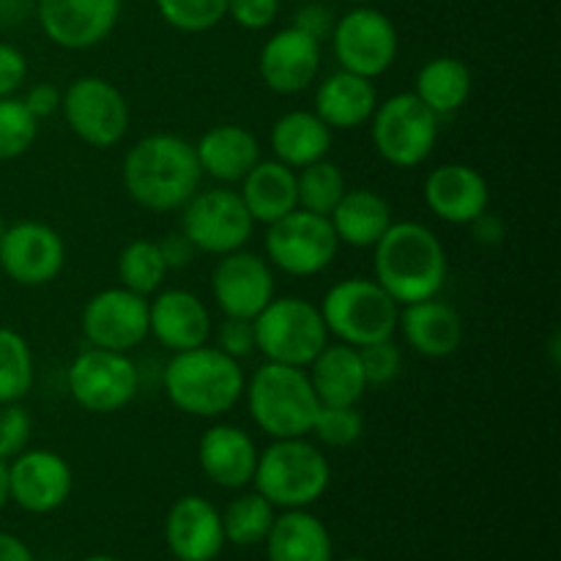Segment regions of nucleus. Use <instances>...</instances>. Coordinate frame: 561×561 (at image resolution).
<instances>
[{"mask_svg": "<svg viewBox=\"0 0 561 561\" xmlns=\"http://www.w3.org/2000/svg\"><path fill=\"white\" fill-rule=\"evenodd\" d=\"M274 504L268 499H263L261 493H241L236 496L233 502L225 507L222 515V531H225V542H233L239 548H250V546H261L266 540L268 529H272L274 518Z\"/></svg>", "mask_w": 561, "mask_h": 561, "instance_id": "obj_33", "label": "nucleus"}, {"mask_svg": "<svg viewBox=\"0 0 561 561\" xmlns=\"http://www.w3.org/2000/svg\"><path fill=\"white\" fill-rule=\"evenodd\" d=\"M296 186H299V208L321 214V217H329L348 190L343 170L329 159H318L296 170Z\"/></svg>", "mask_w": 561, "mask_h": 561, "instance_id": "obj_36", "label": "nucleus"}, {"mask_svg": "<svg viewBox=\"0 0 561 561\" xmlns=\"http://www.w3.org/2000/svg\"><path fill=\"white\" fill-rule=\"evenodd\" d=\"M217 348L233 359H247L255 351V327L247 318H225L214 332Z\"/></svg>", "mask_w": 561, "mask_h": 561, "instance_id": "obj_43", "label": "nucleus"}, {"mask_svg": "<svg viewBox=\"0 0 561 561\" xmlns=\"http://www.w3.org/2000/svg\"><path fill=\"white\" fill-rule=\"evenodd\" d=\"M121 181L131 201L153 214L181 211L184 203L201 190L203 170L195 146L179 135L157 131L126 151Z\"/></svg>", "mask_w": 561, "mask_h": 561, "instance_id": "obj_1", "label": "nucleus"}, {"mask_svg": "<svg viewBox=\"0 0 561 561\" xmlns=\"http://www.w3.org/2000/svg\"><path fill=\"white\" fill-rule=\"evenodd\" d=\"M334 22H337V16L332 14V9L323 3H305L296 9L294 14V22L290 25L299 27L301 33H307V36H312L316 42H327L329 36H332V27Z\"/></svg>", "mask_w": 561, "mask_h": 561, "instance_id": "obj_45", "label": "nucleus"}, {"mask_svg": "<svg viewBox=\"0 0 561 561\" xmlns=\"http://www.w3.org/2000/svg\"><path fill=\"white\" fill-rule=\"evenodd\" d=\"M38 137V121L20 96L0 99V162L25 157Z\"/></svg>", "mask_w": 561, "mask_h": 561, "instance_id": "obj_37", "label": "nucleus"}, {"mask_svg": "<svg viewBox=\"0 0 561 561\" xmlns=\"http://www.w3.org/2000/svg\"><path fill=\"white\" fill-rule=\"evenodd\" d=\"M66 126L91 148H115L129 131V104L110 80L96 75L77 77L60 96Z\"/></svg>", "mask_w": 561, "mask_h": 561, "instance_id": "obj_13", "label": "nucleus"}, {"mask_svg": "<svg viewBox=\"0 0 561 561\" xmlns=\"http://www.w3.org/2000/svg\"><path fill=\"white\" fill-rule=\"evenodd\" d=\"M115 272H118L121 288L131 290V294L140 296H153L157 290H162L164 277H168V263H164L162 252H159L157 241L148 239H135L121 250L118 263H115Z\"/></svg>", "mask_w": 561, "mask_h": 561, "instance_id": "obj_34", "label": "nucleus"}, {"mask_svg": "<svg viewBox=\"0 0 561 561\" xmlns=\"http://www.w3.org/2000/svg\"><path fill=\"white\" fill-rule=\"evenodd\" d=\"M310 436L316 438L318 447H354L365 436V416H362L359 405H321Z\"/></svg>", "mask_w": 561, "mask_h": 561, "instance_id": "obj_38", "label": "nucleus"}, {"mask_svg": "<svg viewBox=\"0 0 561 561\" xmlns=\"http://www.w3.org/2000/svg\"><path fill=\"white\" fill-rule=\"evenodd\" d=\"M179 230L197 252L219 257L244 250L255 233V222L241 203L239 192L230 186H214V190H197L184 203Z\"/></svg>", "mask_w": 561, "mask_h": 561, "instance_id": "obj_12", "label": "nucleus"}, {"mask_svg": "<svg viewBox=\"0 0 561 561\" xmlns=\"http://www.w3.org/2000/svg\"><path fill=\"white\" fill-rule=\"evenodd\" d=\"M340 247L343 244L329 217L305 211V208H296L277 222L266 225V236H263V257L272 263V268L296 279L318 277L327 272L337 257Z\"/></svg>", "mask_w": 561, "mask_h": 561, "instance_id": "obj_9", "label": "nucleus"}, {"mask_svg": "<svg viewBox=\"0 0 561 561\" xmlns=\"http://www.w3.org/2000/svg\"><path fill=\"white\" fill-rule=\"evenodd\" d=\"M164 540L179 561H214L225 548L222 515L208 499L181 496L164 520Z\"/></svg>", "mask_w": 561, "mask_h": 561, "instance_id": "obj_22", "label": "nucleus"}, {"mask_svg": "<svg viewBox=\"0 0 561 561\" xmlns=\"http://www.w3.org/2000/svg\"><path fill=\"white\" fill-rule=\"evenodd\" d=\"M211 334V310L192 290H157L153 299L148 301V337L157 340L170 354L208 345Z\"/></svg>", "mask_w": 561, "mask_h": 561, "instance_id": "obj_20", "label": "nucleus"}, {"mask_svg": "<svg viewBox=\"0 0 561 561\" xmlns=\"http://www.w3.org/2000/svg\"><path fill=\"white\" fill-rule=\"evenodd\" d=\"M348 3H354V5H373V3H376V0H348Z\"/></svg>", "mask_w": 561, "mask_h": 561, "instance_id": "obj_52", "label": "nucleus"}, {"mask_svg": "<svg viewBox=\"0 0 561 561\" xmlns=\"http://www.w3.org/2000/svg\"><path fill=\"white\" fill-rule=\"evenodd\" d=\"M75 488V474L64 455L53 449H22L9 460V502L31 515H49L64 507Z\"/></svg>", "mask_w": 561, "mask_h": 561, "instance_id": "obj_17", "label": "nucleus"}, {"mask_svg": "<svg viewBox=\"0 0 561 561\" xmlns=\"http://www.w3.org/2000/svg\"><path fill=\"white\" fill-rule=\"evenodd\" d=\"M422 197L433 217L449 225H471L482 211L491 208V186L485 175L463 162L433 168L422 186Z\"/></svg>", "mask_w": 561, "mask_h": 561, "instance_id": "obj_21", "label": "nucleus"}, {"mask_svg": "<svg viewBox=\"0 0 561 561\" xmlns=\"http://www.w3.org/2000/svg\"><path fill=\"white\" fill-rule=\"evenodd\" d=\"M36 381V359L20 332L0 327V403H22Z\"/></svg>", "mask_w": 561, "mask_h": 561, "instance_id": "obj_35", "label": "nucleus"}, {"mask_svg": "<svg viewBox=\"0 0 561 561\" xmlns=\"http://www.w3.org/2000/svg\"><path fill=\"white\" fill-rule=\"evenodd\" d=\"M159 244V252H162L164 263H168V268L173 272V268H184L190 266L192 261H195L197 250L192 247V241L186 239L181 230H175V233H168L164 239L157 241Z\"/></svg>", "mask_w": 561, "mask_h": 561, "instance_id": "obj_47", "label": "nucleus"}, {"mask_svg": "<svg viewBox=\"0 0 561 561\" xmlns=\"http://www.w3.org/2000/svg\"><path fill=\"white\" fill-rule=\"evenodd\" d=\"M268 561H332V535L318 515L285 510L266 535Z\"/></svg>", "mask_w": 561, "mask_h": 561, "instance_id": "obj_31", "label": "nucleus"}, {"mask_svg": "<svg viewBox=\"0 0 561 561\" xmlns=\"http://www.w3.org/2000/svg\"><path fill=\"white\" fill-rule=\"evenodd\" d=\"M66 266V244L58 230L36 219L5 225L0 236V268L25 288H42L60 277Z\"/></svg>", "mask_w": 561, "mask_h": 561, "instance_id": "obj_14", "label": "nucleus"}, {"mask_svg": "<svg viewBox=\"0 0 561 561\" xmlns=\"http://www.w3.org/2000/svg\"><path fill=\"white\" fill-rule=\"evenodd\" d=\"M378 107L376 82L354 71L337 69L323 77L316 91V115L332 131H354L373 118Z\"/></svg>", "mask_w": 561, "mask_h": 561, "instance_id": "obj_26", "label": "nucleus"}, {"mask_svg": "<svg viewBox=\"0 0 561 561\" xmlns=\"http://www.w3.org/2000/svg\"><path fill=\"white\" fill-rule=\"evenodd\" d=\"M469 228H471V239L482 247H499L504 244V239H507V225H504V219L499 217V214H493L491 208L482 211Z\"/></svg>", "mask_w": 561, "mask_h": 561, "instance_id": "obj_48", "label": "nucleus"}, {"mask_svg": "<svg viewBox=\"0 0 561 561\" xmlns=\"http://www.w3.org/2000/svg\"><path fill=\"white\" fill-rule=\"evenodd\" d=\"M283 0H228V14L244 31H266L277 22Z\"/></svg>", "mask_w": 561, "mask_h": 561, "instance_id": "obj_42", "label": "nucleus"}, {"mask_svg": "<svg viewBox=\"0 0 561 561\" xmlns=\"http://www.w3.org/2000/svg\"><path fill=\"white\" fill-rule=\"evenodd\" d=\"M239 197L255 225L277 222L285 214L299 208L296 170L277 162V159H261V162L241 179Z\"/></svg>", "mask_w": 561, "mask_h": 561, "instance_id": "obj_27", "label": "nucleus"}, {"mask_svg": "<svg viewBox=\"0 0 561 561\" xmlns=\"http://www.w3.org/2000/svg\"><path fill=\"white\" fill-rule=\"evenodd\" d=\"M334 561V559H332ZM337 561H367V559H362V557H345V559H337Z\"/></svg>", "mask_w": 561, "mask_h": 561, "instance_id": "obj_53", "label": "nucleus"}, {"mask_svg": "<svg viewBox=\"0 0 561 561\" xmlns=\"http://www.w3.org/2000/svg\"><path fill=\"white\" fill-rule=\"evenodd\" d=\"M321 405H359L367 381L359 348L345 343H327L321 354L305 367Z\"/></svg>", "mask_w": 561, "mask_h": 561, "instance_id": "obj_28", "label": "nucleus"}, {"mask_svg": "<svg viewBox=\"0 0 561 561\" xmlns=\"http://www.w3.org/2000/svg\"><path fill=\"white\" fill-rule=\"evenodd\" d=\"M27 80V58L20 47L0 42V99L16 96Z\"/></svg>", "mask_w": 561, "mask_h": 561, "instance_id": "obj_44", "label": "nucleus"}, {"mask_svg": "<svg viewBox=\"0 0 561 561\" xmlns=\"http://www.w3.org/2000/svg\"><path fill=\"white\" fill-rule=\"evenodd\" d=\"M250 420L263 436L305 438L310 436L321 400L312 389L305 367L263 362L244 383Z\"/></svg>", "mask_w": 561, "mask_h": 561, "instance_id": "obj_4", "label": "nucleus"}, {"mask_svg": "<svg viewBox=\"0 0 561 561\" xmlns=\"http://www.w3.org/2000/svg\"><path fill=\"white\" fill-rule=\"evenodd\" d=\"M82 337L104 351L131 354L148 340V299L126 288H104L82 307Z\"/></svg>", "mask_w": 561, "mask_h": 561, "instance_id": "obj_15", "label": "nucleus"}, {"mask_svg": "<svg viewBox=\"0 0 561 561\" xmlns=\"http://www.w3.org/2000/svg\"><path fill=\"white\" fill-rule=\"evenodd\" d=\"M244 383L241 362L222 354L217 345L173 354L162 373L170 403L195 420H222L230 414L244 398Z\"/></svg>", "mask_w": 561, "mask_h": 561, "instance_id": "obj_3", "label": "nucleus"}, {"mask_svg": "<svg viewBox=\"0 0 561 561\" xmlns=\"http://www.w3.org/2000/svg\"><path fill=\"white\" fill-rule=\"evenodd\" d=\"M82 561H121V559H115V557H88Z\"/></svg>", "mask_w": 561, "mask_h": 561, "instance_id": "obj_51", "label": "nucleus"}, {"mask_svg": "<svg viewBox=\"0 0 561 561\" xmlns=\"http://www.w3.org/2000/svg\"><path fill=\"white\" fill-rule=\"evenodd\" d=\"M318 310L329 337L354 348L389 340L398 332L400 305L373 277L340 279L327 290Z\"/></svg>", "mask_w": 561, "mask_h": 561, "instance_id": "obj_6", "label": "nucleus"}, {"mask_svg": "<svg viewBox=\"0 0 561 561\" xmlns=\"http://www.w3.org/2000/svg\"><path fill=\"white\" fill-rule=\"evenodd\" d=\"M329 42L340 69L367 80L387 75L400 53L398 27L376 5H354L337 16Z\"/></svg>", "mask_w": 561, "mask_h": 561, "instance_id": "obj_11", "label": "nucleus"}, {"mask_svg": "<svg viewBox=\"0 0 561 561\" xmlns=\"http://www.w3.org/2000/svg\"><path fill=\"white\" fill-rule=\"evenodd\" d=\"M277 279L272 263L250 250L219 255L211 272V296L225 318L255 321L257 312L274 299Z\"/></svg>", "mask_w": 561, "mask_h": 561, "instance_id": "obj_18", "label": "nucleus"}, {"mask_svg": "<svg viewBox=\"0 0 561 561\" xmlns=\"http://www.w3.org/2000/svg\"><path fill=\"white\" fill-rule=\"evenodd\" d=\"M3 230H5V222H3V217H0V236H3Z\"/></svg>", "mask_w": 561, "mask_h": 561, "instance_id": "obj_54", "label": "nucleus"}, {"mask_svg": "<svg viewBox=\"0 0 561 561\" xmlns=\"http://www.w3.org/2000/svg\"><path fill=\"white\" fill-rule=\"evenodd\" d=\"M66 389L88 414H118L140 392V370L129 354L91 345L71 359Z\"/></svg>", "mask_w": 561, "mask_h": 561, "instance_id": "obj_10", "label": "nucleus"}, {"mask_svg": "<svg viewBox=\"0 0 561 561\" xmlns=\"http://www.w3.org/2000/svg\"><path fill=\"white\" fill-rule=\"evenodd\" d=\"M340 244L354 250H373L389 225L394 222L392 206L376 190H345L334 211L329 214Z\"/></svg>", "mask_w": 561, "mask_h": 561, "instance_id": "obj_30", "label": "nucleus"}, {"mask_svg": "<svg viewBox=\"0 0 561 561\" xmlns=\"http://www.w3.org/2000/svg\"><path fill=\"white\" fill-rule=\"evenodd\" d=\"M257 75L279 96L307 91L321 75V42L294 25L272 33L257 55Z\"/></svg>", "mask_w": 561, "mask_h": 561, "instance_id": "obj_19", "label": "nucleus"}, {"mask_svg": "<svg viewBox=\"0 0 561 561\" xmlns=\"http://www.w3.org/2000/svg\"><path fill=\"white\" fill-rule=\"evenodd\" d=\"M195 157L203 175H211L222 186L241 184V179L263 159L255 131L239 124H219L208 129L195 142Z\"/></svg>", "mask_w": 561, "mask_h": 561, "instance_id": "obj_25", "label": "nucleus"}, {"mask_svg": "<svg viewBox=\"0 0 561 561\" xmlns=\"http://www.w3.org/2000/svg\"><path fill=\"white\" fill-rule=\"evenodd\" d=\"M334 131L316 115V110H290L274 121L268 131V146L277 162L290 170H301L307 164L327 159L332 151Z\"/></svg>", "mask_w": 561, "mask_h": 561, "instance_id": "obj_29", "label": "nucleus"}, {"mask_svg": "<svg viewBox=\"0 0 561 561\" xmlns=\"http://www.w3.org/2000/svg\"><path fill=\"white\" fill-rule=\"evenodd\" d=\"M447 274L449 261L442 239L414 219L392 222L373 247V279L400 307L442 294Z\"/></svg>", "mask_w": 561, "mask_h": 561, "instance_id": "obj_2", "label": "nucleus"}, {"mask_svg": "<svg viewBox=\"0 0 561 561\" xmlns=\"http://www.w3.org/2000/svg\"><path fill=\"white\" fill-rule=\"evenodd\" d=\"M359 359L367 387H387L403 370V351H400V345L392 337L362 345Z\"/></svg>", "mask_w": 561, "mask_h": 561, "instance_id": "obj_40", "label": "nucleus"}, {"mask_svg": "<svg viewBox=\"0 0 561 561\" xmlns=\"http://www.w3.org/2000/svg\"><path fill=\"white\" fill-rule=\"evenodd\" d=\"M255 491L279 510H307L329 491L332 466L310 436L274 438L255 466Z\"/></svg>", "mask_w": 561, "mask_h": 561, "instance_id": "obj_5", "label": "nucleus"}, {"mask_svg": "<svg viewBox=\"0 0 561 561\" xmlns=\"http://www.w3.org/2000/svg\"><path fill=\"white\" fill-rule=\"evenodd\" d=\"M60 96H64V91H58V85H53V82H38V85L27 88L22 102L36 115V121H44L60 113Z\"/></svg>", "mask_w": 561, "mask_h": 561, "instance_id": "obj_46", "label": "nucleus"}, {"mask_svg": "<svg viewBox=\"0 0 561 561\" xmlns=\"http://www.w3.org/2000/svg\"><path fill=\"white\" fill-rule=\"evenodd\" d=\"M471 91H474V75H471L469 64L453 58V55L431 58L416 71L414 93L438 118H447V115L463 110L469 104Z\"/></svg>", "mask_w": 561, "mask_h": 561, "instance_id": "obj_32", "label": "nucleus"}, {"mask_svg": "<svg viewBox=\"0 0 561 561\" xmlns=\"http://www.w3.org/2000/svg\"><path fill=\"white\" fill-rule=\"evenodd\" d=\"M9 504V460L0 458V513Z\"/></svg>", "mask_w": 561, "mask_h": 561, "instance_id": "obj_50", "label": "nucleus"}, {"mask_svg": "<svg viewBox=\"0 0 561 561\" xmlns=\"http://www.w3.org/2000/svg\"><path fill=\"white\" fill-rule=\"evenodd\" d=\"M367 124H370V140L378 157L400 170L425 164L442 129V118L427 104H422L414 91L394 93L378 102Z\"/></svg>", "mask_w": 561, "mask_h": 561, "instance_id": "obj_8", "label": "nucleus"}, {"mask_svg": "<svg viewBox=\"0 0 561 561\" xmlns=\"http://www.w3.org/2000/svg\"><path fill=\"white\" fill-rule=\"evenodd\" d=\"M255 351H261L266 362L290 367H307L323 345L329 343L327 323L316 301L301 296H274L257 318Z\"/></svg>", "mask_w": 561, "mask_h": 561, "instance_id": "obj_7", "label": "nucleus"}, {"mask_svg": "<svg viewBox=\"0 0 561 561\" xmlns=\"http://www.w3.org/2000/svg\"><path fill=\"white\" fill-rule=\"evenodd\" d=\"M33 436V420L22 403H0V458L11 460L27 449Z\"/></svg>", "mask_w": 561, "mask_h": 561, "instance_id": "obj_41", "label": "nucleus"}, {"mask_svg": "<svg viewBox=\"0 0 561 561\" xmlns=\"http://www.w3.org/2000/svg\"><path fill=\"white\" fill-rule=\"evenodd\" d=\"M153 5L179 33H206L228 14V0H153Z\"/></svg>", "mask_w": 561, "mask_h": 561, "instance_id": "obj_39", "label": "nucleus"}, {"mask_svg": "<svg viewBox=\"0 0 561 561\" xmlns=\"http://www.w3.org/2000/svg\"><path fill=\"white\" fill-rule=\"evenodd\" d=\"M398 332L414 354L425 359H447L463 343V318L438 296L400 307Z\"/></svg>", "mask_w": 561, "mask_h": 561, "instance_id": "obj_24", "label": "nucleus"}, {"mask_svg": "<svg viewBox=\"0 0 561 561\" xmlns=\"http://www.w3.org/2000/svg\"><path fill=\"white\" fill-rule=\"evenodd\" d=\"M0 561H36L31 548L20 540V537L0 531Z\"/></svg>", "mask_w": 561, "mask_h": 561, "instance_id": "obj_49", "label": "nucleus"}, {"mask_svg": "<svg viewBox=\"0 0 561 561\" xmlns=\"http://www.w3.org/2000/svg\"><path fill=\"white\" fill-rule=\"evenodd\" d=\"M124 11V0H36L44 36L60 49L82 53L110 38Z\"/></svg>", "mask_w": 561, "mask_h": 561, "instance_id": "obj_16", "label": "nucleus"}, {"mask_svg": "<svg viewBox=\"0 0 561 561\" xmlns=\"http://www.w3.org/2000/svg\"><path fill=\"white\" fill-rule=\"evenodd\" d=\"M257 449L255 438L244 431V427L228 425V422H217L208 427L197 444V463H201L203 474L219 488L228 491H241V488L252 485L257 466Z\"/></svg>", "mask_w": 561, "mask_h": 561, "instance_id": "obj_23", "label": "nucleus"}]
</instances>
